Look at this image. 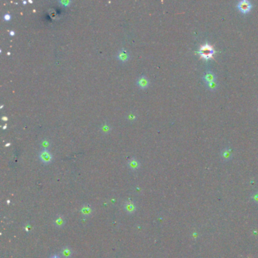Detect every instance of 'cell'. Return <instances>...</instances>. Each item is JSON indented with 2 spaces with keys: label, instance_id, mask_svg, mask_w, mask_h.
I'll return each mask as SVG.
<instances>
[{
  "label": "cell",
  "instance_id": "1",
  "mask_svg": "<svg viewBox=\"0 0 258 258\" xmlns=\"http://www.w3.org/2000/svg\"><path fill=\"white\" fill-rule=\"evenodd\" d=\"M214 52H215V50H214V47L212 46L211 45L207 44V43L201 46L198 51L201 58L205 60L214 58Z\"/></svg>",
  "mask_w": 258,
  "mask_h": 258
},
{
  "label": "cell",
  "instance_id": "23",
  "mask_svg": "<svg viewBox=\"0 0 258 258\" xmlns=\"http://www.w3.org/2000/svg\"><path fill=\"white\" fill-rule=\"evenodd\" d=\"M11 145V143H8V144H6L5 145V146H7V147H8V146H9Z\"/></svg>",
  "mask_w": 258,
  "mask_h": 258
},
{
  "label": "cell",
  "instance_id": "13",
  "mask_svg": "<svg viewBox=\"0 0 258 258\" xmlns=\"http://www.w3.org/2000/svg\"><path fill=\"white\" fill-rule=\"evenodd\" d=\"M110 129H111L110 126L108 124H107V123H105V124H103L102 127H101V130H102L103 133H108Z\"/></svg>",
  "mask_w": 258,
  "mask_h": 258
},
{
  "label": "cell",
  "instance_id": "7",
  "mask_svg": "<svg viewBox=\"0 0 258 258\" xmlns=\"http://www.w3.org/2000/svg\"><path fill=\"white\" fill-rule=\"evenodd\" d=\"M124 208L128 214H133L135 211V206L133 202H127L125 204Z\"/></svg>",
  "mask_w": 258,
  "mask_h": 258
},
{
  "label": "cell",
  "instance_id": "3",
  "mask_svg": "<svg viewBox=\"0 0 258 258\" xmlns=\"http://www.w3.org/2000/svg\"><path fill=\"white\" fill-rule=\"evenodd\" d=\"M238 8L240 9L241 12L243 13H248V11H250L251 9V5L248 1H241L239 2V3L238 4Z\"/></svg>",
  "mask_w": 258,
  "mask_h": 258
},
{
  "label": "cell",
  "instance_id": "22",
  "mask_svg": "<svg viewBox=\"0 0 258 258\" xmlns=\"http://www.w3.org/2000/svg\"><path fill=\"white\" fill-rule=\"evenodd\" d=\"M6 128H7V126H6V125H5L4 127H3V129H6Z\"/></svg>",
  "mask_w": 258,
  "mask_h": 258
},
{
  "label": "cell",
  "instance_id": "17",
  "mask_svg": "<svg viewBox=\"0 0 258 258\" xmlns=\"http://www.w3.org/2000/svg\"><path fill=\"white\" fill-rule=\"evenodd\" d=\"M3 18H4L5 21H9V20L11 19V15L10 14H8V13H7V14H5Z\"/></svg>",
  "mask_w": 258,
  "mask_h": 258
},
{
  "label": "cell",
  "instance_id": "18",
  "mask_svg": "<svg viewBox=\"0 0 258 258\" xmlns=\"http://www.w3.org/2000/svg\"><path fill=\"white\" fill-rule=\"evenodd\" d=\"M229 155H230V153H229V151H225L224 152H223V155H222V156L224 157L225 158H228L229 157Z\"/></svg>",
  "mask_w": 258,
  "mask_h": 258
},
{
  "label": "cell",
  "instance_id": "5",
  "mask_svg": "<svg viewBox=\"0 0 258 258\" xmlns=\"http://www.w3.org/2000/svg\"><path fill=\"white\" fill-rule=\"evenodd\" d=\"M137 86L141 89H145L149 85V80L145 76H141L136 80Z\"/></svg>",
  "mask_w": 258,
  "mask_h": 258
},
{
  "label": "cell",
  "instance_id": "14",
  "mask_svg": "<svg viewBox=\"0 0 258 258\" xmlns=\"http://www.w3.org/2000/svg\"><path fill=\"white\" fill-rule=\"evenodd\" d=\"M58 2L63 5L64 6H68L71 3V1L70 0H65V1H58Z\"/></svg>",
  "mask_w": 258,
  "mask_h": 258
},
{
  "label": "cell",
  "instance_id": "9",
  "mask_svg": "<svg viewBox=\"0 0 258 258\" xmlns=\"http://www.w3.org/2000/svg\"><path fill=\"white\" fill-rule=\"evenodd\" d=\"M62 255L65 258H69L71 256V250L69 248H64L62 250Z\"/></svg>",
  "mask_w": 258,
  "mask_h": 258
},
{
  "label": "cell",
  "instance_id": "16",
  "mask_svg": "<svg viewBox=\"0 0 258 258\" xmlns=\"http://www.w3.org/2000/svg\"><path fill=\"white\" fill-rule=\"evenodd\" d=\"M135 118H136V116L133 114H129L127 115V119L129 121H134Z\"/></svg>",
  "mask_w": 258,
  "mask_h": 258
},
{
  "label": "cell",
  "instance_id": "15",
  "mask_svg": "<svg viewBox=\"0 0 258 258\" xmlns=\"http://www.w3.org/2000/svg\"><path fill=\"white\" fill-rule=\"evenodd\" d=\"M207 85H208V88H209L210 89H216V82H215V81H214V82H213V83H209V84H207Z\"/></svg>",
  "mask_w": 258,
  "mask_h": 258
},
{
  "label": "cell",
  "instance_id": "24",
  "mask_svg": "<svg viewBox=\"0 0 258 258\" xmlns=\"http://www.w3.org/2000/svg\"><path fill=\"white\" fill-rule=\"evenodd\" d=\"M23 4H26V3H27V2H26V1H23Z\"/></svg>",
  "mask_w": 258,
  "mask_h": 258
},
{
  "label": "cell",
  "instance_id": "11",
  "mask_svg": "<svg viewBox=\"0 0 258 258\" xmlns=\"http://www.w3.org/2000/svg\"><path fill=\"white\" fill-rule=\"evenodd\" d=\"M82 212H83V214H86V215H89L90 214V213L92 212L91 207H89V206H84V207L82 208Z\"/></svg>",
  "mask_w": 258,
  "mask_h": 258
},
{
  "label": "cell",
  "instance_id": "19",
  "mask_svg": "<svg viewBox=\"0 0 258 258\" xmlns=\"http://www.w3.org/2000/svg\"><path fill=\"white\" fill-rule=\"evenodd\" d=\"M10 35L11 36H14V35H15V32H14V30H11V31L10 32Z\"/></svg>",
  "mask_w": 258,
  "mask_h": 258
},
{
  "label": "cell",
  "instance_id": "25",
  "mask_svg": "<svg viewBox=\"0 0 258 258\" xmlns=\"http://www.w3.org/2000/svg\"><path fill=\"white\" fill-rule=\"evenodd\" d=\"M29 2H30V3H32V2H33V1H31V0H29Z\"/></svg>",
  "mask_w": 258,
  "mask_h": 258
},
{
  "label": "cell",
  "instance_id": "4",
  "mask_svg": "<svg viewBox=\"0 0 258 258\" xmlns=\"http://www.w3.org/2000/svg\"><path fill=\"white\" fill-rule=\"evenodd\" d=\"M117 58L121 62H126L129 60V54L126 49H121V50H119V52L117 54Z\"/></svg>",
  "mask_w": 258,
  "mask_h": 258
},
{
  "label": "cell",
  "instance_id": "21",
  "mask_svg": "<svg viewBox=\"0 0 258 258\" xmlns=\"http://www.w3.org/2000/svg\"><path fill=\"white\" fill-rule=\"evenodd\" d=\"M51 258H60V257L58 256H53V257H52Z\"/></svg>",
  "mask_w": 258,
  "mask_h": 258
},
{
  "label": "cell",
  "instance_id": "12",
  "mask_svg": "<svg viewBox=\"0 0 258 258\" xmlns=\"http://www.w3.org/2000/svg\"><path fill=\"white\" fill-rule=\"evenodd\" d=\"M41 146H42V148L44 149V150H47V148H49V146H50V142L48 140L45 139L43 140L42 142H41Z\"/></svg>",
  "mask_w": 258,
  "mask_h": 258
},
{
  "label": "cell",
  "instance_id": "20",
  "mask_svg": "<svg viewBox=\"0 0 258 258\" xmlns=\"http://www.w3.org/2000/svg\"><path fill=\"white\" fill-rule=\"evenodd\" d=\"M2 120H3V121H7V120H8V117H2Z\"/></svg>",
  "mask_w": 258,
  "mask_h": 258
},
{
  "label": "cell",
  "instance_id": "10",
  "mask_svg": "<svg viewBox=\"0 0 258 258\" xmlns=\"http://www.w3.org/2000/svg\"><path fill=\"white\" fill-rule=\"evenodd\" d=\"M55 225L57 226L58 227H63L64 223V220L62 216H58V217L55 220Z\"/></svg>",
  "mask_w": 258,
  "mask_h": 258
},
{
  "label": "cell",
  "instance_id": "2",
  "mask_svg": "<svg viewBox=\"0 0 258 258\" xmlns=\"http://www.w3.org/2000/svg\"><path fill=\"white\" fill-rule=\"evenodd\" d=\"M39 157L42 163L44 164H49L52 161V155L48 150L41 151L39 154Z\"/></svg>",
  "mask_w": 258,
  "mask_h": 258
},
{
  "label": "cell",
  "instance_id": "6",
  "mask_svg": "<svg viewBox=\"0 0 258 258\" xmlns=\"http://www.w3.org/2000/svg\"><path fill=\"white\" fill-rule=\"evenodd\" d=\"M128 166L131 170H135L139 168L140 164L139 163V161L135 158H132L131 160H129V162H128Z\"/></svg>",
  "mask_w": 258,
  "mask_h": 258
},
{
  "label": "cell",
  "instance_id": "8",
  "mask_svg": "<svg viewBox=\"0 0 258 258\" xmlns=\"http://www.w3.org/2000/svg\"><path fill=\"white\" fill-rule=\"evenodd\" d=\"M204 80L207 83V84L213 83L215 80V75L212 72H207L205 74V75H204Z\"/></svg>",
  "mask_w": 258,
  "mask_h": 258
}]
</instances>
